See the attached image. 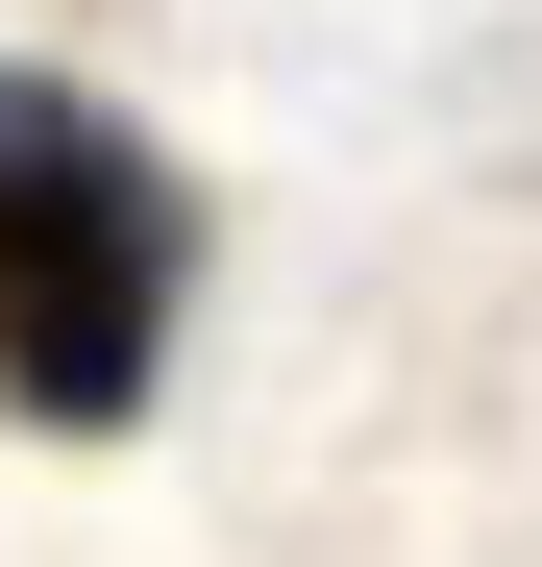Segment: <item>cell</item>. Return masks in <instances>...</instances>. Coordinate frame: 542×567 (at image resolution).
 <instances>
[{
	"label": "cell",
	"mask_w": 542,
	"mask_h": 567,
	"mask_svg": "<svg viewBox=\"0 0 542 567\" xmlns=\"http://www.w3.org/2000/svg\"><path fill=\"white\" fill-rule=\"evenodd\" d=\"M198 321V173L74 74H0V420L25 444H124Z\"/></svg>",
	"instance_id": "1"
}]
</instances>
